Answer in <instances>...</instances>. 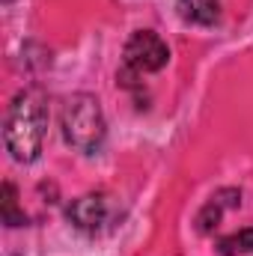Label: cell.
Returning a JSON list of instances; mask_svg holds the SVG:
<instances>
[{
  "label": "cell",
  "mask_w": 253,
  "mask_h": 256,
  "mask_svg": "<svg viewBox=\"0 0 253 256\" xmlns=\"http://www.w3.org/2000/svg\"><path fill=\"white\" fill-rule=\"evenodd\" d=\"M45 128H48V104L45 96L39 90H24L12 98L9 114H6V128H3V140L6 149L15 161L30 164L39 158L42 152V140H45Z\"/></svg>",
  "instance_id": "obj_1"
},
{
  "label": "cell",
  "mask_w": 253,
  "mask_h": 256,
  "mask_svg": "<svg viewBox=\"0 0 253 256\" xmlns=\"http://www.w3.org/2000/svg\"><path fill=\"white\" fill-rule=\"evenodd\" d=\"M3 224L6 226H24L27 224L24 212H18V191L12 182L3 185Z\"/></svg>",
  "instance_id": "obj_8"
},
{
  "label": "cell",
  "mask_w": 253,
  "mask_h": 256,
  "mask_svg": "<svg viewBox=\"0 0 253 256\" xmlns=\"http://www.w3.org/2000/svg\"><path fill=\"white\" fill-rule=\"evenodd\" d=\"M122 60H126V66L134 74L161 72L167 66V60H170V48L155 30H134L126 42Z\"/></svg>",
  "instance_id": "obj_3"
},
{
  "label": "cell",
  "mask_w": 253,
  "mask_h": 256,
  "mask_svg": "<svg viewBox=\"0 0 253 256\" xmlns=\"http://www.w3.org/2000/svg\"><path fill=\"white\" fill-rule=\"evenodd\" d=\"M238 206H242V194L238 191H232V188L218 191L206 206H202V212L196 214V226H200V232H214L218 224L224 220V214H226L230 208H238Z\"/></svg>",
  "instance_id": "obj_5"
},
{
  "label": "cell",
  "mask_w": 253,
  "mask_h": 256,
  "mask_svg": "<svg viewBox=\"0 0 253 256\" xmlns=\"http://www.w3.org/2000/svg\"><path fill=\"white\" fill-rule=\"evenodd\" d=\"M176 9L185 21L200 27H212L220 18V0H176Z\"/></svg>",
  "instance_id": "obj_6"
},
{
  "label": "cell",
  "mask_w": 253,
  "mask_h": 256,
  "mask_svg": "<svg viewBox=\"0 0 253 256\" xmlns=\"http://www.w3.org/2000/svg\"><path fill=\"white\" fill-rule=\"evenodd\" d=\"M104 114L98 108V102L86 92L80 96H72L63 108V137L68 146H74L78 152H98L102 143H104Z\"/></svg>",
  "instance_id": "obj_2"
},
{
  "label": "cell",
  "mask_w": 253,
  "mask_h": 256,
  "mask_svg": "<svg viewBox=\"0 0 253 256\" xmlns=\"http://www.w3.org/2000/svg\"><path fill=\"white\" fill-rule=\"evenodd\" d=\"M114 214H116V206L110 202L108 194H84V196L72 200L68 208H66L68 224L74 230H80V232H90V236L108 230Z\"/></svg>",
  "instance_id": "obj_4"
},
{
  "label": "cell",
  "mask_w": 253,
  "mask_h": 256,
  "mask_svg": "<svg viewBox=\"0 0 253 256\" xmlns=\"http://www.w3.org/2000/svg\"><path fill=\"white\" fill-rule=\"evenodd\" d=\"M218 250L224 256H242V254H253V226H244L232 236H224L218 242Z\"/></svg>",
  "instance_id": "obj_7"
}]
</instances>
